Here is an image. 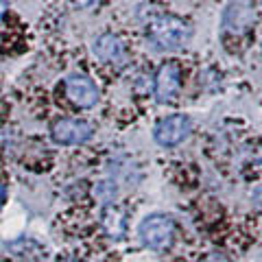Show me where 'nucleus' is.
I'll use <instances>...</instances> for the list:
<instances>
[{
	"mask_svg": "<svg viewBox=\"0 0 262 262\" xmlns=\"http://www.w3.org/2000/svg\"><path fill=\"white\" fill-rule=\"evenodd\" d=\"M192 37L190 24L175 15H155L149 22V42L158 51H179Z\"/></svg>",
	"mask_w": 262,
	"mask_h": 262,
	"instance_id": "nucleus-1",
	"label": "nucleus"
},
{
	"mask_svg": "<svg viewBox=\"0 0 262 262\" xmlns=\"http://www.w3.org/2000/svg\"><path fill=\"white\" fill-rule=\"evenodd\" d=\"M179 85H182L179 68L175 63H164L158 77H155V94H158V98L160 101H170L179 92Z\"/></svg>",
	"mask_w": 262,
	"mask_h": 262,
	"instance_id": "nucleus-7",
	"label": "nucleus"
},
{
	"mask_svg": "<svg viewBox=\"0 0 262 262\" xmlns=\"http://www.w3.org/2000/svg\"><path fill=\"white\" fill-rule=\"evenodd\" d=\"M92 51L98 59L105 63H125V59H127L125 44L120 42V37L112 35V33H105V35L96 37Z\"/></svg>",
	"mask_w": 262,
	"mask_h": 262,
	"instance_id": "nucleus-6",
	"label": "nucleus"
},
{
	"mask_svg": "<svg viewBox=\"0 0 262 262\" xmlns=\"http://www.w3.org/2000/svg\"><path fill=\"white\" fill-rule=\"evenodd\" d=\"M68 262H75V260H68Z\"/></svg>",
	"mask_w": 262,
	"mask_h": 262,
	"instance_id": "nucleus-13",
	"label": "nucleus"
},
{
	"mask_svg": "<svg viewBox=\"0 0 262 262\" xmlns=\"http://www.w3.org/2000/svg\"><path fill=\"white\" fill-rule=\"evenodd\" d=\"M253 199H256V203H260V206H262V186H258L256 190H253Z\"/></svg>",
	"mask_w": 262,
	"mask_h": 262,
	"instance_id": "nucleus-10",
	"label": "nucleus"
},
{
	"mask_svg": "<svg viewBox=\"0 0 262 262\" xmlns=\"http://www.w3.org/2000/svg\"><path fill=\"white\" fill-rule=\"evenodd\" d=\"M103 225L107 229V234L112 238H120L125 234V221H122V214L118 210H107L105 212V219H103Z\"/></svg>",
	"mask_w": 262,
	"mask_h": 262,
	"instance_id": "nucleus-8",
	"label": "nucleus"
},
{
	"mask_svg": "<svg viewBox=\"0 0 262 262\" xmlns=\"http://www.w3.org/2000/svg\"><path fill=\"white\" fill-rule=\"evenodd\" d=\"M94 136V129L85 120L61 118L53 125V140L59 144H83Z\"/></svg>",
	"mask_w": 262,
	"mask_h": 262,
	"instance_id": "nucleus-4",
	"label": "nucleus"
},
{
	"mask_svg": "<svg viewBox=\"0 0 262 262\" xmlns=\"http://www.w3.org/2000/svg\"><path fill=\"white\" fill-rule=\"evenodd\" d=\"M5 11H7V0H0V18L5 15Z\"/></svg>",
	"mask_w": 262,
	"mask_h": 262,
	"instance_id": "nucleus-12",
	"label": "nucleus"
},
{
	"mask_svg": "<svg viewBox=\"0 0 262 262\" xmlns=\"http://www.w3.org/2000/svg\"><path fill=\"white\" fill-rule=\"evenodd\" d=\"M72 3H75L79 9H92V7H96L101 0H72Z\"/></svg>",
	"mask_w": 262,
	"mask_h": 262,
	"instance_id": "nucleus-9",
	"label": "nucleus"
},
{
	"mask_svg": "<svg viewBox=\"0 0 262 262\" xmlns=\"http://www.w3.org/2000/svg\"><path fill=\"white\" fill-rule=\"evenodd\" d=\"M138 234H140V241L149 249L162 251L170 247V243L175 238V223L166 214H151L140 223Z\"/></svg>",
	"mask_w": 262,
	"mask_h": 262,
	"instance_id": "nucleus-2",
	"label": "nucleus"
},
{
	"mask_svg": "<svg viewBox=\"0 0 262 262\" xmlns=\"http://www.w3.org/2000/svg\"><path fill=\"white\" fill-rule=\"evenodd\" d=\"M66 94L79 107H92L98 101V88L85 75H70L66 79Z\"/></svg>",
	"mask_w": 262,
	"mask_h": 262,
	"instance_id": "nucleus-5",
	"label": "nucleus"
},
{
	"mask_svg": "<svg viewBox=\"0 0 262 262\" xmlns=\"http://www.w3.org/2000/svg\"><path fill=\"white\" fill-rule=\"evenodd\" d=\"M190 136V118L184 114H173L158 122L155 127V140L162 146H175Z\"/></svg>",
	"mask_w": 262,
	"mask_h": 262,
	"instance_id": "nucleus-3",
	"label": "nucleus"
},
{
	"mask_svg": "<svg viewBox=\"0 0 262 262\" xmlns=\"http://www.w3.org/2000/svg\"><path fill=\"white\" fill-rule=\"evenodd\" d=\"M5 196H7V186L0 184V208H3V203H5Z\"/></svg>",
	"mask_w": 262,
	"mask_h": 262,
	"instance_id": "nucleus-11",
	"label": "nucleus"
}]
</instances>
